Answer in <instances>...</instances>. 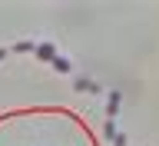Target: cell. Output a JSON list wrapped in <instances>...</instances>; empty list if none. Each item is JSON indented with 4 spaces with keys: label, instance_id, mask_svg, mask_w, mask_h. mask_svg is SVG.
<instances>
[{
    "label": "cell",
    "instance_id": "1",
    "mask_svg": "<svg viewBox=\"0 0 159 146\" xmlns=\"http://www.w3.org/2000/svg\"><path fill=\"white\" fill-rule=\"evenodd\" d=\"M119 103H123V97L119 93H109V103H106V113H109V123L116 120V113H119Z\"/></svg>",
    "mask_w": 159,
    "mask_h": 146
},
{
    "label": "cell",
    "instance_id": "2",
    "mask_svg": "<svg viewBox=\"0 0 159 146\" xmlns=\"http://www.w3.org/2000/svg\"><path fill=\"white\" fill-rule=\"evenodd\" d=\"M37 57L40 60H53L57 57V47H53V43H37Z\"/></svg>",
    "mask_w": 159,
    "mask_h": 146
},
{
    "label": "cell",
    "instance_id": "3",
    "mask_svg": "<svg viewBox=\"0 0 159 146\" xmlns=\"http://www.w3.org/2000/svg\"><path fill=\"white\" fill-rule=\"evenodd\" d=\"M50 63H53V70H60V73H70V60H66V57H60V53H57Z\"/></svg>",
    "mask_w": 159,
    "mask_h": 146
},
{
    "label": "cell",
    "instance_id": "4",
    "mask_svg": "<svg viewBox=\"0 0 159 146\" xmlns=\"http://www.w3.org/2000/svg\"><path fill=\"white\" fill-rule=\"evenodd\" d=\"M76 90H89V93H99V83H93V80H86V77H80V80H76Z\"/></svg>",
    "mask_w": 159,
    "mask_h": 146
},
{
    "label": "cell",
    "instance_id": "5",
    "mask_svg": "<svg viewBox=\"0 0 159 146\" xmlns=\"http://www.w3.org/2000/svg\"><path fill=\"white\" fill-rule=\"evenodd\" d=\"M113 146H126V136H123V133H116V136H113Z\"/></svg>",
    "mask_w": 159,
    "mask_h": 146
},
{
    "label": "cell",
    "instance_id": "6",
    "mask_svg": "<svg viewBox=\"0 0 159 146\" xmlns=\"http://www.w3.org/2000/svg\"><path fill=\"white\" fill-rule=\"evenodd\" d=\"M3 57H7V50H0V60H3Z\"/></svg>",
    "mask_w": 159,
    "mask_h": 146
}]
</instances>
